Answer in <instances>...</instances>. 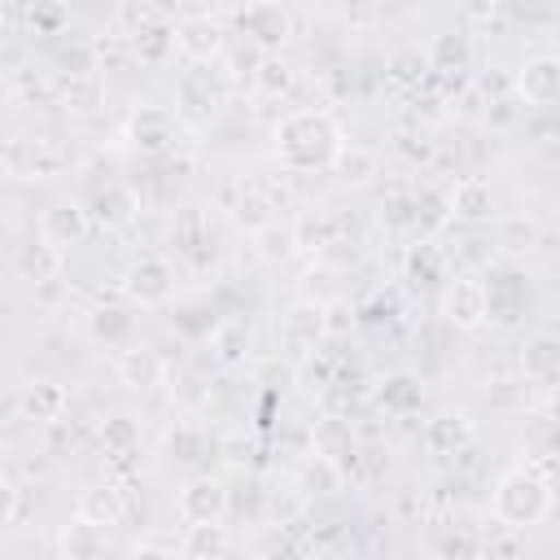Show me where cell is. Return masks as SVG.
Wrapping results in <instances>:
<instances>
[{
	"instance_id": "obj_1",
	"label": "cell",
	"mask_w": 560,
	"mask_h": 560,
	"mask_svg": "<svg viewBox=\"0 0 560 560\" xmlns=\"http://www.w3.org/2000/svg\"><path fill=\"white\" fill-rule=\"evenodd\" d=\"M337 144H341V122L319 105L289 109L276 122V158L284 171H328Z\"/></svg>"
},
{
	"instance_id": "obj_2",
	"label": "cell",
	"mask_w": 560,
	"mask_h": 560,
	"mask_svg": "<svg viewBox=\"0 0 560 560\" xmlns=\"http://www.w3.org/2000/svg\"><path fill=\"white\" fill-rule=\"evenodd\" d=\"M490 508H494V521H499V525H508V529H529V525H542V521L551 516V508H556L551 477L534 472L529 464L508 468V472L494 481Z\"/></svg>"
},
{
	"instance_id": "obj_3",
	"label": "cell",
	"mask_w": 560,
	"mask_h": 560,
	"mask_svg": "<svg viewBox=\"0 0 560 560\" xmlns=\"http://www.w3.org/2000/svg\"><path fill=\"white\" fill-rule=\"evenodd\" d=\"M223 96H228V79H219V70L188 66L175 79V118L184 127H210L223 109Z\"/></svg>"
},
{
	"instance_id": "obj_4",
	"label": "cell",
	"mask_w": 560,
	"mask_h": 560,
	"mask_svg": "<svg viewBox=\"0 0 560 560\" xmlns=\"http://www.w3.org/2000/svg\"><path fill=\"white\" fill-rule=\"evenodd\" d=\"M122 298L136 311H162L175 302V262L162 254H144L122 276Z\"/></svg>"
},
{
	"instance_id": "obj_5",
	"label": "cell",
	"mask_w": 560,
	"mask_h": 560,
	"mask_svg": "<svg viewBox=\"0 0 560 560\" xmlns=\"http://www.w3.org/2000/svg\"><path fill=\"white\" fill-rule=\"evenodd\" d=\"M438 315L455 332H481L486 328V289H481V276H468V271L446 276L442 280V298H438Z\"/></svg>"
},
{
	"instance_id": "obj_6",
	"label": "cell",
	"mask_w": 560,
	"mask_h": 560,
	"mask_svg": "<svg viewBox=\"0 0 560 560\" xmlns=\"http://www.w3.org/2000/svg\"><path fill=\"white\" fill-rule=\"evenodd\" d=\"M4 158V171L13 179H52L61 166H66V149L52 140V136H22V140H9L0 149Z\"/></svg>"
},
{
	"instance_id": "obj_7",
	"label": "cell",
	"mask_w": 560,
	"mask_h": 560,
	"mask_svg": "<svg viewBox=\"0 0 560 560\" xmlns=\"http://www.w3.org/2000/svg\"><path fill=\"white\" fill-rule=\"evenodd\" d=\"M175 512H179L184 525L228 521V512H232V490H228L219 477H210V472H192V477L179 486V494H175Z\"/></svg>"
},
{
	"instance_id": "obj_8",
	"label": "cell",
	"mask_w": 560,
	"mask_h": 560,
	"mask_svg": "<svg viewBox=\"0 0 560 560\" xmlns=\"http://www.w3.org/2000/svg\"><path fill=\"white\" fill-rule=\"evenodd\" d=\"M236 22L258 52H284V44L293 39V13L280 0H254L236 13Z\"/></svg>"
},
{
	"instance_id": "obj_9",
	"label": "cell",
	"mask_w": 560,
	"mask_h": 560,
	"mask_svg": "<svg viewBox=\"0 0 560 560\" xmlns=\"http://www.w3.org/2000/svg\"><path fill=\"white\" fill-rule=\"evenodd\" d=\"M486 324H516L525 315V302H529V289H525V271L503 262V267H490L486 280Z\"/></svg>"
},
{
	"instance_id": "obj_10",
	"label": "cell",
	"mask_w": 560,
	"mask_h": 560,
	"mask_svg": "<svg viewBox=\"0 0 560 560\" xmlns=\"http://www.w3.org/2000/svg\"><path fill=\"white\" fill-rule=\"evenodd\" d=\"M175 52H184L192 66H210L228 52V31L214 13H188L175 22Z\"/></svg>"
},
{
	"instance_id": "obj_11",
	"label": "cell",
	"mask_w": 560,
	"mask_h": 560,
	"mask_svg": "<svg viewBox=\"0 0 560 560\" xmlns=\"http://www.w3.org/2000/svg\"><path fill=\"white\" fill-rule=\"evenodd\" d=\"M472 438H477V424H472V416H468L464 407H442V411H433V416L424 420V451H429L433 459H455V455H464V451L472 446Z\"/></svg>"
},
{
	"instance_id": "obj_12",
	"label": "cell",
	"mask_w": 560,
	"mask_h": 560,
	"mask_svg": "<svg viewBox=\"0 0 560 560\" xmlns=\"http://www.w3.org/2000/svg\"><path fill=\"white\" fill-rule=\"evenodd\" d=\"M88 219H92V228H101V232H127V228H136V219H140V192H136L131 184H122V179H109L105 188L92 192Z\"/></svg>"
},
{
	"instance_id": "obj_13",
	"label": "cell",
	"mask_w": 560,
	"mask_h": 560,
	"mask_svg": "<svg viewBox=\"0 0 560 560\" xmlns=\"http://www.w3.org/2000/svg\"><path fill=\"white\" fill-rule=\"evenodd\" d=\"M175 127H179V118H175L166 105H136V109L127 114V140H131V149L144 153V158L166 153V149L175 144Z\"/></svg>"
},
{
	"instance_id": "obj_14",
	"label": "cell",
	"mask_w": 560,
	"mask_h": 560,
	"mask_svg": "<svg viewBox=\"0 0 560 560\" xmlns=\"http://www.w3.org/2000/svg\"><path fill=\"white\" fill-rule=\"evenodd\" d=\"M210 451H214V438H210L206 424H197V420H175V424L166 429V442H162L166 468L197 472V468L210 459Z\"/></svg>"
},
{
	"instance_id": "obj_15",
	"label": "cell",
	"mask_w": 560,
	"mask_h": 560,
	"mask_svg": "<svg viewBox=\"0 0 560 560\" xmlns=\"http://www.w3.org/2000/svg\"><path fill=\"white\" fill-rule=\"evenodd\" d=\"M512 88H516V96L525 105H538V109L556 105V96H560V57L556 52L525 57L521 70H516V79H512Z\"/></svg>"
},
{
	"instance_id": "obj_16",
	"label": "cell",
	"mask_w": 560,
	"mask_h": 560,
	"mask_svg": "<svg viewBox=\"0 0 560 560\" xmlns=\"http://www.w3.org/2000/svg\"><path fill=\"white\" fill-rule=\"evenodd\" d=\"M280 341H284L293 354L324 346V341H328V332H324V302H315V298L289 302L284 315H280Z\"/></svg>"
},
{
	"instance_id": "obj_17",
	"label": "cell",
	"mask_w": 560,
	"mask_h": 560,
	"mask_svg": "<svg viewBox=\"0 0 560 560\" xmlns=\"http://www.w3.org/2000/svg\"><path fill=\"white\" fill-rule=\"evenodd\" d=\"M114 372L131 394H153L166 381V359L144 341H127L114 359Z\"/></svg>"
},
{
	"instance_id": "obj_18",
	"label": "cell",
	"mask_w": 560,
	"mask_h": 560,
	"mask_svg": "<svg viewBox=\"0 0 560 560\" xmlns=\"http://www.w3.org/2000/svg\"><path fill=\"white\" fill-rule=\"evenodd\" d=\"M442 206H446V219L455 223H486L494 214V188L481 175H464L442 192Z\"/></svg>"
},
{
	"instance_id": "obj_19",
	"label": "cell",
	"mask_w": 560,
	"mask_h": 560,
	"mask_svg": "<svg viewBox=\"0 0 560 560\" xmlns=\"http://www.w3.org/2000/svg\"><path fill=\"white\" fill-rule=\"evenodd\" d=\"M451 276V258L433 236H411V245L402 249V280L411 289H433Z\"/></svg>"
},
{
	"instance_id": "obj_20",
	"label": "cell",
	"mask_w": 560,
	"mask_h": 560,
	"mask_svg": "<svg viewBox=\"0 0 560 560\" xmlns=\"http://www.w3.org/2000/svg\"><path fill=\"white\" fill-rule=\"evenodd\" d=\"M88 232H92V219H88V206H79V201H52L39 214V236L52 241L57 249L83 245Z\"/></svg>"
},
{
	"instance_id": "obj_21",
	"label": "cell",
	"mask_w": 560,
	"mask_h": 560,
	"mask_svg": "<svg viewBox=\"0 0 560 560\" xmlns=\"http://www.w3.org/2000/svg\"><path fill=\"white\" fill-rule=\"evenodd\" d=\"M61 267H66V249H57V245L44 241V236L18 245V254H13L18 280H22V284H35V289H39V284H52V280L61 276Z\"/></svg>"
},
{
	"instance_id": "obj_22",
	"label": "cell",
	"mask_w": 560,
	"mask_h": 560,
	"mask_svg": "<svg viewBox=\"0 0 560 560\" xmlns=\"http://www.w3.org/2000/svg\"><path fill=\"white\" fill-rule=\"evenodd\" d=\"M328 175H332V184H341V188H368V184H376V175H381V153L376 149H368V144H337V153H332V162H328Z\"/></svg>"
},
{
	"instance_id": "obj_23",
	"label": "cell",
	"mask_w": 560,
	"mask_h": 560,
	"mask_svg": "<svg viewBox=\"0 0 560 560\" xmlns=\"http://www.w3.org/2000/svg\"><path fill=\"white\" fill-rule=\"evenodd\" d=\"M298 490L306 499H332L346 490V464L328 451H311L302 464H298Z\"/></svg>"
},
{
	"instance_id": "obj_24",
	"label": "cell",
	"mask_w": 560,
	"mask_h": 560,
	"mask_svg": "<svg viewBox=\"0 0 560 560\" xmlns=\"http://www.w3.org/2000/svg\"><path fill=\"white\" fill-rule=\"evenodd\" d=\"M249 249H254V258L258 262H267V267H284V262H293V254L302 249L298 245V228H293V219H267L262 228H254L249 232Z\"/></svg>"
},
{
	"instance_id": "obj_25",
	"label": "cell",
	"mask_w": 560,
	"mask_h": 560,
	"mask_svg": "<svg viewBox=\"0 0 560 560\" xmlns=\"http://www.w3.org/2000/svg\"><path fill=\"white\" fill-rule=\"evenodd\" d=\"M74 516H83V521L109 529V525H122V521H127V499H122V490H118L114 481H92V486L79 490Z\"/></svg>"
},
{
	"instance_id": "obj_26",
	"label": "cell",
	"mask_w": 560,
	"mask_h": 560,
	"mask_svg": "<svg viewBox=\"0 0 560 560\" xmlns=\"http://www.w3.org/2000/svg\"><path fill=\"white\" fill-rule=\"evenodd\" d=\"M420 402H424L420 376H411V372H385V376L376 381V407H381L385 416L407 420V416L420 411Z\"/></svg>"
},
{
	"instance_id": "obj_27",
	"label": "cell",
	"mask_w": 560,
	"mask_h": 560,
	"mask_svg": "<svg viewBox=\"0 0 560 560\" xmlns=\"http://www.w3.org/2000/svg\"><path fill=\"white\" fill-rule=\"evenodd\" d=\"M127 48L140 66H166L175 57V22L166 18H149L144 26H136L127 35Z\"/></svg>"
},
{
	"instance_id": "obj_28",
	"label": "cell",
	"mask_w": 560,
	"mask_h": 560,
	"mask_svg": "<svg viewBox=\"0 0 560 560\" xmlns=\"http://www.w3.org/2000/svg\"><path fill=\"white\" fill-rule=\"evenodd\" d=\"M18 407H22V416L35 420V424H57V420L70 411V389L57 385V381H26Z\"/></svg>"
},
{
	"instance_id": "obj_29",
	"label": "cell",
	"mask_w": 560,
	"mask_h": 560,
	"mask_svg": "<svg viewBox=\"0 0 560 560\" xmlns=\"http://www.w3.org/2000/svg\"><path fill=\"white\" fill-rule=\"evenodd\" d=\"M424 57H429V70L433 74H464L472 66V35L468 31H438L429 44H424Z\"/></svg>"
},
{
	"instance_id": "obj_30",
	"label": "cell",
	"mask_w": 560,
	"mask_h": 560,
	"mask_svg": "<svg viewBox=\"0 0 560 560\" xmlns=\"http://www.w3.org/2000/svg\"><path fill=\"white\" fill-rule=\"evenodd\" d=\"M521 372H525V381L551 389V381L560 376V337L556 332H534L521 346Z\"/></svg>"
},
{
	"instance_id": "obj_31",
	"label": "cell",
	"mask_w": 560,
	"mask_h": 560,
	"mask_svg": "<svg viewBox=\"0 0 560 560\" xmlns=\"http://www.w3.org/2000/svg\"><path fill=\"white\" fill-rule=\"evenodd\" d=\"M57 105H61L70 118H92V114L105 105V83H101V74H66V79H57Z\"/></svg>"
},
{
	"instance_id": "obj_32",
	"label": "cell",
	"mask_w": 560,
	"mask_h": 560,
	"mask_svg": "<svg viewBox=\"0 0 560 560\" xmlns=\"http://www.w3.org/2000/svg\"><path fill=\"white\" fill-rule=\"evenodd\" d=\"M96 438H101V451H105V455L127 459V455H136V451H140L144 424H140V416H136V411H109V416L101 420Z\"/></svg>"
},
{
	"instance_id": "obj_33",
	"label": "cell",
	"mask_w": 560,
	"mask_h": 560,
	"mask_svg": "<svg viewBox=\"0 0 560 560\" xmlns=\"http://www.w3.org/2000/svg\"><path fill=\"white\" fill-rule=\"evenodd\" d=\"M105 547H109L105 529L83 521V516H70L57 529V556H66V560H96V556H105Z\"/></svg>"
},
{
	"instance_id": "obj_34",
	"label": "cell",
	"mask_w": 560,
	"mask_h": 560,
	"mask_svg": "<svg viewBox=\"0 0 560 560\" xmlns=\"http://www.w3.org/2000/svg\"><path fill=\"white\" fill-rule=\"evenodd\" d=\"M494 245L503 258H529L542 245V223L534 214H508V219H499Z\"/></svg>"
},
{
	"instance_id": "obj_35",
	"label": "cell",
	"mask_w": 560,
	"mask_h": 560,
	"mask_svg": "<svg viewBox=\"0 0 560 560\" xmlns=\"http://www.w3.org/2000/svg\"><path fill=\"white\" fill-rule=\"evenodd\" d=\"M385 79H389L398 92H420V83L429 79L424 44H398V48L385 57Z\"/></svg>"
},
{
	"instance_id": "obj_36",
	"label": "cell",
	"mask_w": 560,
	"mask_h": 560,
	"mask_svg": "<svg viewBox=\"0 0 560 560\" xmlns=\"http://www.w3.org/2000/svg\"><path fill=\"white\" fill-rule=\"evenodd\" d=\"M337 381V359L315 346V350H302L298 354V368H293V385L306 394V398H324V389Z\"/></svg>"
},
{
	"instance_id": "obj_37",
	"label": "cell",
	"mask_w": 560,
	"mask_h": 560,
	"mask_svg": "<svg viewBox=\"0 0 560 560\" xmlns=\"http://www.w3.org/2000/svg\"><path fill=\"white\" fill-rule=\"evenodd\" d=\"M219 319H223V311H219L210 298H192V302H184V306L171 311V328H175L179 337H188V341H201V346H206V337L219 328Z\"/></svg>"
},
{
	"instance_id": "obj_38",
	"label": "cell",
	"mask_w": 560,
	"mask_h": 560,
	"mask_svg": "<svg viewBox=\"0 0 560 560\" xmlns=\"http://www.w3.org/2000/svg\"><path fill=\"white\" fill-rule=\"evenodd\" d=\"M92 337H101V341H109V346H127V341H136V306L131 302H109V306H96L92 311Z\"/></svg>"
},
{
	"instance_id": "obj_39",
	"label": "cell",
	"mask_w": 560,
	"mask_h": 560,
	"mask_svg": "<svg viewBox=\"0 0 560 560\" xmlns=\"http://www.w3.org/2000/svg\"><path fill=\"white\" fill-rule=\"evenodd\" d=\"M206 346H210V359H214V363H223V368L245 363V354H249V328H245V319L223 315V319H219V328L206 337Z\"/></svg>"
},
{
	"instance_id": "obj_40",
	"label": "cell",
	"mask_w": 560,
	"mask_h": 560,
	"mask_svg": "<svg viewBox=\"0 0 560 560\" xmlns=\"http://www.w3.org/2000/svg\"><path fill=\"white\" fill-rule=\"evenodd\" d=\"M232 551V534L223 521H206V525H188V534L179 538V556L188 560H219Z\"/></svg>"
},
{
	"instance_id": "obj_41",
	"label": "cell",
	"mask_w": 560,
	"mask_h": 560,
	"mask_svg": "<svg viewBox=\"0 0 560 560\" xmlns=\"http://www.w3.org/2000/svg\"><path fill=\"white\" fill-rule=\"evenodd\" d=\"M293 83H298V74H293V66H289L280 52H262V57H258V66H254V88H258V96L280 101V96L293 92Z\"/></svg>"
},
{
	"instance_id": "obj_42",
	"label": "cell",
	"mask_w": 560,
	"mask_h": 560,
	"mask_svg": "<svg viewBox=\"0 0 560 560\" xmlns=\"http://www.w3.org/2000/svg\"><path fill=\"white\" fill-rule=\"evenodd\" d=\"M267 219H276V206H271V197H267L258 184H249V188L232 201V223H236L241 232H254V228H262Z\"/></svg>"
},
{
	"instance_id": "obj_43",
	"label": "cell",
	"mask_w": 560,
	"mask_h": 560,
	"mask_svg": "<svg viewBox=\"0 0 560 560\" xmlns=\"http://www.w3.org/2000/svg\"><path fill=\"white\" fill-rule=\"evenodd\" d=\"M52 66L61 70V79H66V74H96V70H101V52H96V44H88V39H70V44L57 48Z\"/></svg>"
},
{
	"instance_id": "obj_44",
	"label": "cell",
	"mask_w": 560,
	"mask_h": 560,
	"mask_svg": "<svg viewBox=\"0 0 560 560\" xmlns=\"http://www.w3.org/2000/svg\"><path fill=\"white\" fill-rule=\"evenodd\" d=\"M214 455L228 464V468H249L258 459V438L245 433V429H232L223 438H214Z\"/></svg>"
},
{
	"instance_id": "obj_45",
	"label": "cell",
	"mask_w": 560,
	"mask_h": 560,
	"mask_svg": "<svg viewBox=\"0 0 560 560\" xmlns=\"http://www.w3.org/2000/svg\"><path fill=\"white\" fill-rule=\"evenodd\" d=\"M402 315V293L389 284V289H376L363 306H359V324H394Z\"/></svg>"
},
{
	"instance_id": "obj_46",
	"label": "cell",
	"mask_w": 560,
	"mask_h": 560,
	"mask_svg": "<svg viewBox=\"0 0 560 560\" xmlns=\"http://www.w3.org/2000/svg\"><path fill=\"white\" fill-rule=\"evenodd\" d=\"M18 92L26 101H35V105H57V79L48 70H39V66H22L18 70Z\"/></svg>"
},
{
	"instance_id": "obj_47",
	"label": "cell",
	"mask_w": 560,
	"mask_h": 560,
	"mask_svg": "<svg viewBox=\"0 0 560 560\" xmlns=\"http://www.w3.org/2000/svg\"><path fill=\"white\" fill-rule=\"evenodd\" d=\"M306 512V494L302 490H267V525H293Z\"/></svg>"
},
{
	"instance_id": "obj_48",
	"label": "cell",
	"mask_w": 560,
	"mask_h": 560,
	"mask_svg": "<svg viewBox=\"0 0 560 560\" xmlns=\"http://www.w3.org/2000/svg\"><path fill=\"white\" fill-rule=\"evenodd\" d=\"M359 328V306L350 298H328L324 302V332L328 337H350Z\"/></svg>"
},
{
	"instance_id": "obj_49",
	"label": "cell",
	"mask_w": 560,
	"mask_h": 560,
	"mask_svg": "<svg viewBox=\"0 0 560 560\" xmlns=\"http://www.w3.org/2000/svg\"><path fill=\"white\" fill-rule=\"evenodd\" d=\"M381 219L389 228H402V232H416V197L411 192H394L381 201Z\"/></svg>"
},
{
	"instance_id": "obj_50",
	"label": "cell",
	"mask_w": 560,
	"mask_h": 560,
	"mask_svg": "<svg viewBox=\"0 0 560 560\" xmlns=\"http://www.w3.org/2000/svg\"><path fill=\"white\" fill-rule=\"evenodd\" d=\"M18 512H22V490H18V481L0 477V529H4V525H13V521H18Z\"/></svg>"
},
{
	"instance_id": "obj_51",
	"label": "cell",
	"mask_w": 560,
	"mask_h": 560,
	"mask_svg": "<svg viewBox=\"0 0 560 560\" xmlns=\"http://www.w3.org/2000/svg\"><path fill=\"white\" fill-rule=\"evenodd\" d=\"M438 551H442V556H477V551H481V538H477V534H446V538L438 542Z\"/></svg>"
},
{
	"instance_id": "obj_52",
	"label": "cell",
	"mask_w": 560,
	"mask_h": 560,
	"mask_svg": "<svg viewBox=\"0 0 560 560\" xmlns=\"http://www.w3.org/2000/svg\"><path fill=\"white\" fill-rule=\"evenodd\" d=\"M136 556H179V542H158V538H140L131 547Z\"/></svg>"
}]
</instances>
